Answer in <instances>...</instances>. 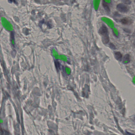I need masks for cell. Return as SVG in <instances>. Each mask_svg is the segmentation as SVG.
I'll return each mask as SVG.
<instances>
[{
	"instance_id": "1",
	"label": "cell",
	"mask_w": 135,
	"mask_h": 135,
	"mask_svg": "<svg viewBox=\"0 0 135 135\" xmlns=\"http://www.w3.org/2000/svg\"><path fill=\"white\" fill-rule=\"evenodd\" d=\"M99 33L102 36V41L105 44L109 42V39L108 35V29L105 25H102L99 30Z\"/></svg>"
},
{
	"instance_id": "2",
	"label": "cell",
	"mask_w": 135,
	"mask_h": 135,
	"mask_svg": "<svg viewBox=\"0 0 135 135\" xmlns=\"http://www.w3.org/2000/svg\"><path fill=\"white\" fill-rule=\"evenodd\" d=\"M117 10L121 12L127 13L129 10V8L125 4L120 3L116 6Z\"/></svg>"
},
{
	"instance_id": "3",
	"label": "cell",
	"mask_w": 135,
	"mask_h": 135,
	"mask_svg": "<svg viewBox=\"0 0 135 135\" xmlns=\"http://www.w3.org/2000/svg\"><path fill=\"white\" fill-rule=\"evenodd\" d=\"M120 22L123 25H129V24L131 23V21L128 18L125 17V18H123L121 19Z\"/></svg>"
},
{
	"instance_id": "4",
	"label": "cell",
	"mask_w": 135,
	"mask_h": 135,
	"mask_svg": "<svg viewBox=\"0 0 135 135\" xmlns=\"http://www.w3.org/2000/svg\"><path fill=\"white\" fill-rule=\"evenodd\" d=\"M115 58L119 61H121L123 59V55L119 51H117L115 53Z\"/></svg>"
},
{
	"instance_id": "5",
	"label": "cell",
	"mask_w": 135,
	"mask_h": 135,
	"mask_svg": "<svg viewBox=\"0 0 135 135\" xmlns=\"http://www.w3.org/2000/svg\"><path fill=\"white\" fill-rule=\"evenodd\" d=\"M130 61V57L128 54L125 55L123 58V62L124 64H127L129 63Z\"/></svg>"
},
{
	"instance_id": "6",
	"label": "cell",
	"mask_w": 135,
	"mask_h": 135,
	"mask_svg": "<svg viewBox=\"0 0 135 135\" xmlns=\"http://www.w3.org/2000/svg\"><path fill=\"white\" fill-rule=\"evenodd\" d=\"M102 4H103V7L105 9V10L108 12H110V8H109V6L107 5L106 3H105V1H103Z\"/></svg>"
},
{
	"instance_id": "7",
	"label": "cell",
	"mask_w": 135,
	"mask_h": 135,
	"mask_svg": "<svg viewBox=\"0 0 135 135\" xmlns=\"http://www.w3.org/2000/svg\"><path fill=\"white\" fill-rule=\"evenodd\" d=\"M55 66H56L57 69L58 70L59 69L61 68V64L59 62L57 61H55Z\"/></svg>"
},
{
	"instance_id": "8",
	"label": "cell",
	"mask_w": 135,
	"mask_h": 135,
	"mask_svg": "<svg viewBox=\"0 0 135 135\" xmlns=\"http://www.w3.org/2000/svg\"><path fill=\"white\" fill-rule=\"evenodd\" d=\"M123 2L126 4H131V1L130 0H123Z\"/></svg>"
},
{
	"instance_id": "9",
	"label": "cell",
	"mask_w": 135,
	"mask_h": 135,
	"mask_svg": "<svg viewBox=\"0 0 135 135\" xmlns=\"http://www.w3.org/2000/svg\"><path fill=\"white\" fill-rule=\"evenodd\" d=\"M109 46H110V47L112 49H113V50H115L116 49V47H115V46L113 44V43H111L110 44H109Z\"/></svg>"
},
{
	"instance_id": "10",
	"label": "cell",
	"mask_w": 135,
	"mask_h": 135,
	"mask_svg": "<svg viewBox=\"0 0 135 135\" xmlns=\"http://www.w3.org/2000/svg\"><path fill=\"white\" fill-rule=\"evenodd\" d=\"M133 45H134V46L135 47V40H134V43H133Z\"/></svg>"
}]
</instances>
